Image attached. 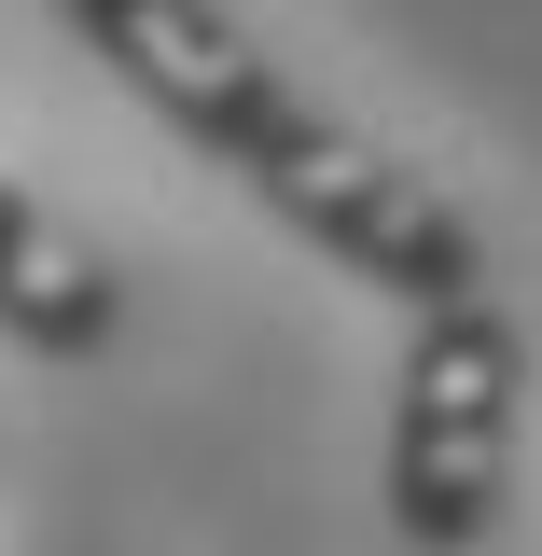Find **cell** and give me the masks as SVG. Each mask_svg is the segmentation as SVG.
Here are the masks:
<instances>
[{
    "label": "cell",
    "mask_w": 542,
    "mask_h": 556,
    "mask_svg": "<svg viewBox=\"0 0 542 556\" xmlns=\"http://www.w3.org/2000/svg\"><path fill=\"white\" fill-rule=\"evenodd\" d=\"M84 28V56L126 84L167 139H196L209 167H237L251 195L320 251L335 278L390 292L404 320L474 306L487 292V237L431 167H404L376 126H348L335 98H306L292 70L223 14V0H56Z\"/></svg>",
    "instance_id": "6da1fadb"
},
{
    "label": "cell",
    "mask_w": 542,
    "mask_h": 556,
    "mask_svg": "<svg viewBox=\"0 0 542 556\" xmlns=\"http://www.w3.org/2000/svg\"><path fill=\"white\" fill-rule=\"evenodd\" d=\"M515 431H529V334H515V306L474 292V306L404 320L390 459H376L390 543L404 556H474L501 529V501H515Z\"/></svg>",
    "instance_id": "7a4b0ae2"
},
{
    "label": "cell",
    "mask_w": 542,
    "mask_h": 556,
    "mask_svg": "<svg viewBox=\"0 0 542 556\" xmlns=\"http://www.w3.org/2000/svg\"><path fill=\"white\" fill-rule=\"evenodd\" d=\"M0 334L28 348V362H98V348L126 334V278L98 265L14 167H0Z\"/></svg>",
    "instance_id": "3957f363"
}]
</instances>
